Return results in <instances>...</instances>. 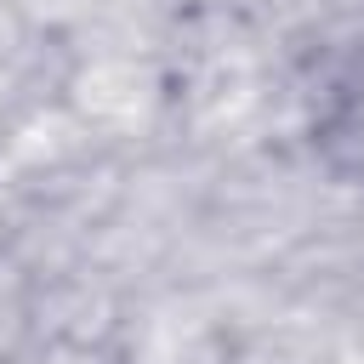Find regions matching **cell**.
<instances>
[{
    "instance_id": "1",
    "label": "cell",
    "mask_w": 364,
    "mask_h": 364,
    "mask_svg": "<svg viewBox=\"0 0 364 364\" xmlns=\"http://www.w3.org/2000/svg\"><path fill=\"white\" fill-rule=\"evenodd\" d=\"M307 148L330 182L364 193V34L318 57L307 80Z\"/></svg>"
},
{
    "instance_id": "2",
    "label": "cell",
    "mask_w": 364,
    "mask_h": 364,
    "mask_svg": "<svg viewBox=\"0 0 364 364\" xmlns=\"http://www.w3.org/2000/svg\"><path fill=\"white\" fill-rule=\"evenodd\" d=\"M40 318H46L40 267L23 256V245L0 239V364L28 358V347L40 341Z\"/></svg>"
}]
</instances>
